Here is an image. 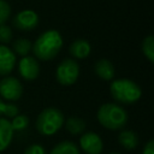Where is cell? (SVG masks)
Masks as SVG:
<instances>
[{"mask_svg":"<svg viewBox=\"0 0 154 154\" xmlns=\"http://www.w3.org/2000/svg\"><path fill=\"white\" fill-rule=\"evenodd\" d=\"M16 54L5 45H0V76H8L14 69Z\"/></svg>","mask_w":154,"mask_h":154,"instance_id":"cell-10","label":"cell"},{"mask_svg":"<svg viewBox=\"0 0 154 154\" xmlns=\"http://www.w3.org/2000/svg\"><path fill=\"white\" fill-rule=\"evenodd\" d=\"M23 94V85L18 78L5 76L0 81V95L7 101H17Z\"/></svg>","mask_w":154,"mask_h":154,"instance_id":"cell-6","label":"cell"},{"mask_svg":"<svg viewBox=\"0 0 154 154\" xmlns=\"http://www.w3.org/2000/svg\"><path fill=\"white\" fill-rule=\"evenodd\" d=\"M65 128H66V130L70 134H72V135H79V134H83L84 132V130L87 128V124L79 117H70L65 122Z\"/></svg>","mask_w":154,"mask_h":154,"instance_id":"cell-15","label":"cell"},{"mask_svg":"<svg viewBox=\"0 0 154 154\" xmlns=\"http://www.w3.org/2000/svg\"><path fill=\"white\" fill-rule=\"evenodd\" d=\"M11 14V7L7 1L0 0V24H5L6 20L10 18Z\"/></svg>","mask_w":154,"mask_h":154,"instance_id":"cell-22","label":"cell"},{"mask_svg":"<svg viewBox=\"0 0 154 154\" xmlns=\"http://www.w3.org/2000/svg\"><path fill=\"white\" fill-rule=\"evenodd\" d=\"M24 154H47V153L41 144H31L24 150Z\"/></svg>","mask_w":154,"mask_h":154,"instance_id":"cell-23","label":"cell"},{"mask_svg":"<svg viewBox=\"0 0 154 154\" xmlns=\"http://www.w3.org/2000/svg\"><path fill=\"white\" fill-rule=\"evenodd\" d=\"M63 37L58 30L51 29L42 32L32 43L31 49L35 58L46 61L54 59L63 47Z\"/></svg>","mask_w":154,"mask_h":154,"instance_id":"cell-1","label":"cell"},{"mask_svg":"<svg viewBox=\"0 0 154 154\" xmlns=\"http://www.w3.org/2000/svg\"><path fill=\"white\" fill-rule=\"evenodd\" d=\"M96 117L99 123L103 128L112 131L123 129L128 122L126 111L122 106L113 102H107L101 105L100 108L97 109Z\"/></svg>","mask_w":154,"mask_h":154,"instance_id":"cell-2","label":"cell"},{"mask_svg":"<svg viewBox=\"0 0 154 154\" xmlns=\"http://www.w3.org/2000/svg\"><path fill=\"white\" fill-rule=\"evenodd\" d=\"M10 123H11L13 131H23L26 129V126L29 124V118L24 114H17L12 118V120Z\"/></svg>","mask_w":154,"mask_h":154,"instance_id":"cell-19","label":"cell"},{"mask_svg":"<svg viewBox=\"0 0 154 154\" xmlns=\"http://www.w3.org/2000/svg\"><path fill=\"white\" fill-rule=\"evenodd\" d=\"M13 134L14 131L11 126L10 120L4 117H0V152L7 149V147L11 144Z\"/></svg>","mask_w":154,"mask_h":154,"instance_id":"cell-12","label":"cell"},{"mask_svg":"<svg viewBox=\"0 0 154 154\" xmlns=\"http://www.w3.org/2000/svg\"><path fill=\"white\" fill-rule=\"evenodd\" d=\"M38 24V14L32 10H23L13 18V25L23 31L32 30Z\"/></svg>","mask_w":154,"mask_h":154,"instance_id":"cell-9","label":"cell"},{"mask_svg":"<svg viewBox=\"0 0 154 154\" xmlns=\"http://www.w3.org/2000/svg\"><path fill=\"white\" fill-rule=\"evenodd\" d=\"M111 154H119V153H111Z\"/></svg>","mask_w":154,"mask_h":154,"instance_id":"cell-25","label":"cell"},{"mask_svg":"<svg viewBox=\"0 0 154 154\" xmlns=\"http://www.w3.org/2000/svg\"><path fill=\"white\" fill-rule=\"evenodd\" d=\"M109 93L116 101L125 105L135 103L142 95L138 84L129 78H118L112 81L109 85Z\"/></svg>","mask_w":154,"mask_h":154,"instance_id":"cell-3","label":"cell"},{"mask_svg":"<svg viewBox=\"0 0 154 154\" xmlns=\"http://www.w3.org/2000/svg\"><path fill=\"white\" fill-rule=\"evenodd\" d=\"M79 76V65L73 59H64L57 67L55 78L61 85H72Z\"/></svg>","mask_w":154,"mask_h":154,"instance_id":"cell-5","label":"cell"},{"mask_svg":"<svg viewBox=\"0 0 154 154\" xmlns=\"http://www.w3.org/2000/svg\"><path fill=\"white\" fill-rule=\"evenodd\" d=\"M142 53L144 54V57L150 63L154 61V37L152 35L143 38V41H142Z\"/></svg>","mask_w":154,"mask_h":154,"instance_id":"cell-18","label":"cell"},{"mask_svg":"<svg viewBox=\"0 0 154 154\" xmlns=\"http://www.w3.org/2000/svg\"><path fill=\"white\" fill-rule=\"evenodd\" d=\"M31 46H32V43H31L30 40H28V38H17L12 45V47H13L12 52L23 58V57H26L29 54V52L31 49Z\"/></svg>","mask_w":154,"mask_h":154,"instance_id":"cell-17","label":"cell"},{"mask_svg":"<svg viewBox=\"0 0 154 154\" xmlns=\"http://www.w3.org/2000/svg\"><path fill=\"white\" fill-rule=\"evenodd\" d=\"M142 154H154V141L150 140L146 143L143 150H142Z\"/></svg>","mask_w":154,"mask_h":154,"instance_id":"cell-24","label":"cell"},{"mask_svg":"<svg viewBox=\"0 0 154 154\" xmlns=\"http://www.w3.org/2000/svg\"><path fill=\"white\" fill-rule=\"evenodd\" d=\"M51 154H79V149L73 142L63 141L53 147Z\"/></svg>","mask_w":154,"mask_h":154,"instance_id":"cell-16","label":"cell"},{"mask_svg":"<svg viewBox=\"0 0 154 154\" xmlns=\"http://www.w3.org/2000/svg\"><path fill=\"white\" fill-rule=\"evenodd\" d=\"M118 141L126 150H132L138 144V136L131 130H122L118 135Z\"/></svg>","mask_w":154,"mask_h":154,"instance_id":"cell-14","label":"cell"},{"mask_svg":"<svg viewBox=\"0 0 154 154\" xmlns=\"http://www.w3.org/2000/svg\"><path fill=\"white\" fill-rule=\"evenodd\" d=\"M64 114L55 107H47L40 112L36 119V130L43 136H52L64 124Z\"/></svg>","mask_w":154,"mask_h":154,"instance_id":"cell-4","label":"cell"},{"mask_svg":"<svg viewBox=\"0 0 154 154\" xmlns=\"http://www.w3.org/2000/svg\"><path fill=\"white\" fill-rule=\"evenodd\" d=\"M91 52L90 43L87 40L78 38L70 45V54L76 59H84Z\"/></svg>","mask_w":154,"mask_h":154,"instance_id":"cell-13","label":"cell"},{"mask_svg":"<svg viewBox=\"0 0 154 154\" xmlns=\"http://www.w3.org/2000/svg\"><path fill=\"white\" fill-rule=\"evenodd\" d=\"M79 147L85 154H100L103 149V143L96 132L87 131L79 138Z\"/></svg>","mask_w":154,"mask_h":154,"instance_id":"cell-7","label":"cell"},{"mask_svg":"<svg viewBox=\"0 0 154 154\" xmlns=\"http://www.w3.org/2000/svg\"><path fill=\"white\" fill-rule=\"evenodd\" d=\"M94 72L103 81H112L116 75V69L108 59H100L94 65Z\"/></svg>","mask_w":154,"mask_h":154,"instance_id":"cell-11","label":"cell"},{"mask_svg":"<svg viewBox=\"0 0 154 154\" xmlns=\"http://www.w3.org/2000/svg\"><path fill=\"white\" fill-rule=\"evenodd\" d=\"M19 112V108L14 103H6L0 99V117L5 116L7 118H13Z\"/></svg>","mask_w":154,"mask_h":154,"instance_id":"cell-20","label":"cell"},{"mask_svg":"<svg viewBox=\"0 0 154 154\" xmlns=\"http://www.w3.org/2000/svg\"><path fill=\"white\" fill-rule=\"evenodd\" d=\"M18 72L25 81H34L40 75V64L35 57H23L18 63Z\"/></svg>","mask_w":154,"mask_h":154,"instance_id":"cell-8","label":"cell"},{"mask_svg":"<svg viewBox=\"0 0 154 154\" xmlns=\"http://www.w3.org/2000/svg\"><path fill=\"white\" fill-rule=\"evenodd\" d=\"M12 37H13L12 29L6 24H0V45L6 46V43L11 42Z\"/></svg>","mask_w":154,"mask_h":154,"instance_id":"cell-21","label":"cell"}]
</instances>
